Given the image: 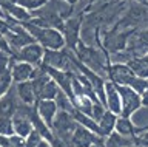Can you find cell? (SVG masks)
<instances>
[{
    "instance_id": "obj_16",
    "label": "cell",
    "mask_w": 148,
    "mask_h": 147,
    "mask_svg": "<svg viewBox=\"0 0 148 147\" xmlns=\"http://www.w3.org/2000/svg\"><path fill=\"white\" fill-rule=\"evenodd\" d=\"M116 121H117V115H114L113 112L110 110H105L102 118L97 121V126H99V130H100V135L106 138L110 133L114 132V126H116Z\"/></svg>"
},
{
    "instance_id": "obj_11",
    "label": "cell",
    "mask_w": 148,
    "mask_h": 147,
    "mask_svg": "<svg viewBox=\"0 0 148 147\" xmlns=\"http://www.w3.org/2000/svg\"><path fill=\"white\" fill-rule=\"evenodd\" d=\"M105 108L113 112L114 115H120V96L116 85L111 81H105Z\"/></svg>"
},
{
    "instance_id": "obj_20",
    "label": "cell",
    "mask_w": 148,
    "mask_h": 147,
    "mask_svg": "<svg viewBox=\"0 0 148 147\" xmlns=\"http://www.w3.org/2000/svg\"><path fill=\"white\" fill-rule=\"evenodd\" d=\"M59 91H60V88L57 87V84H56V82L51 79V81H48V82H46V84L43 85V88H42V91L39 93V96H37V101H39V99L54 101Z\"/></svg>"
},
{
    "instance_id": "obj_23",
    "label": "cell",
    "mask_w": 148,
    "mask_h": 147,
    "mask_svg": "<svg viewBox=\"0 0 148 147\" xmlns=\"http://www.w3.org/2000/svg\"><path fill=\"white\" fill-rule=\"evenodd\" d=\"M11 84H12L11 73L6 71V73H3V75H0V98H2V96L12 87Z\"/></svg>"
},
{
    "instance_id": "obj_36",
    "label": "cell",
    "mask_w": 148,
    "mask_h": 147,
    "mask_svg": "<svg viewBox=\"0 0 148 147\" xmlns=\"http://www.w3.org/2000/svg\"><path fill=\"white\" fill-rule=\"evenodd\" d=\"M90 2H91V3H92V2H94V0H90Z\"/></svg>"
},
{
    "instance_id": "obj_24",
    "label": "cell",
    "mask_w": 148,
    "mask_h": 147,
    "mask_svg": "<svg viewBox=\"0 0 148 147\" xmlns=\"http://www.w3.org/2000/svg\"><path fill=\"white\" fill-rule=\"evenodd\" d=\"M130 88H133L134 91H136V93H139L140 95L142 91H145L147 88H148V81L147 79H142V77H134V79L131 81V84L128 85Z\"/></svg>"
},
{
    "instance_id": "obj_34",
    "label": "cell",
    "mask_w": 148,
    "mask_h": 147,
    "mask_svg": "<svg viewBox=\"0 0 148 147\" xmlns=\"http://www.w3.org/2000/svg\"><path fill=\"white\" fill-rule=\"evenodd\" d=\"M142 59H143V62H145L147 65H148V56H142Z\"/></svg>"
},
{
    "instance_id": "obj_4",
    "label": "cell",
    "mask_w": 148,
    "mask_h": 147,
    "mask_svg": "<svg viewBox=\"0 0 148 147\" xmlns=\"http://www.w3.org/2000/svg\"><path fill=\"white\" fill-rule=\"evenodd\" d=\"M116 85V84H114ZM120 96V115L123 118H131L134 113L140 108V96L128 85H116Z\"/></svg>"
},
{
    "instance_id": "obj_13",
    "label": "cell",
    "mask_w": 148,
    "mask_h": 147,
    "mask_svg": "<svg viewBox=\"0 0 148 147\" xmlns=\"http://www.w3.org/2000/svg\"><path fill=\"white\" fill-rule=\"evenodd\" d=\"M32 70H34V67L29 65V63H26V62H14L11 65V68H9L12 82L18 84V82L29 81Z\"/></svg>"
},
{
    "instance_id": "obj_19",
    "label": "cell",
    "mask_w": 148,
    "mask_h": 147,
    "mask_svg": "<svg viewBox=\"0 0 148 147\" xmlns=\"http://www.w3.org/2000/svg\"><path fill=\"white\" fill-rule=\"evenodd\" d=\"M134 144V138H127V136H122L119 133H110L108 136L103 139V146L105 147H128Z\"/></svg>"
},
{
    "instance_id": "obj_10",
    "label": "cell",
    "mask_w": 148,
    "mask_h": 147,
    "mask_svg": "<svg viewBox=\"0 0 148 147\" xmlns=\"http://www.w3.org/2000/svg\"><path fill=\"white\" fill-rule=\"evenodd\" d=\"M18 102H17V95L16 88H9L2 98H0V118H12L14 113L17 112Z\"/></svg>"
},
{
    "instance_id": "obj_33",
    "label": "cell",
    "mask_w": 148,
    "mask_h": 147,
    "mask_svg": "<svg viewBox=\"0 0 148 147\" xmlns=\"http://www.w3.org/2000/svg\"><path fill=\"white\" fill-rule=\"evenodd\" d=\"M139 3H140V5H145V3H148V0H137Z\"/></svg>"
},
{
    "instance_id": "obj_6",
    "label": "cell",
    "mask_w": 148,
    "mask_h": 147,
    "mask_svg": "<svg viewBox=\"0 0 148 147\" xmlns=\"http://www.w3.org/2000/svg\"><path fill=\"white\" fill-rule=\"evenodd\" d=\"M108 76L110 81L116 85H130L131 81L136 77L127 63H120V62H110Z\"/></svg>"
},
{
    "instance_id": "obj_14",
    "label": "cell",
    "mask_w": 148,
    "mask_h": 147,
    "mask_svg": "<svg viewBox=\"0 0 148 147\" xmlns=\"http://www.w3.org/2000/svg\"><path fill=\"white\" fill-rule=\"evenodd\" d=\"M16 95H17V98L20 99V102L25 104V105H34L36 101H37L29 81L18 82V84L16 85Z\"/></svg>"
},
{
    "instance_id": "obj_30",
    "label": "cell",
    "mask_w": 148,
    "mask_h": 147,
    "mask_svg": "<svg viewBox=\"0 0 148 147\" xmlns=\"http://www.w3.org/2000/svg\"><path fill=\"white\" fill-rule=\"evenodd\" d=\"M9 3H16V0H0V8L5 5H9Z\"/></svg>"
},
{
    "instance_id": "obj_32",
    "label": "cell",
    "mask_w": 148,
    "mask_h": 147,
    "mask_svg": "<svg viewBox=\"0 0 148 147\" xmlns=\"http://www.w3.org/2000/svg\"><path fill=\"white\" fill-rule=\"evenodd\" d=\"M65 2H68L69 5H74V3H77V2H80V0H65Z\"/></svg>"
},
{
    "instance_id": "obj_22",
    "label": "cell",
    "mask_w": 148,
    "mask_h": 147,
    "mask_svg": "<svg viewBox=\"0 0 148 147\" xmlns=\"http://www.w3.org/2000/svg\"><path fill=\"white\" fill-rule=\"evenodd\" d=\"M0 135H2V136H11V135H14L12 119L11 118H0Z\"/></svg>"
},
{
    "instance_id": "obj_2",
    "label": "cell",
    "mask_w": 148,
    "mask_h": 147,
    "mask_svg": "<svg viewBox=\"0 0 148 147\" xmlns=\"http://www.w3.org/2000/svg\"><path fill=\"white\" fill-rule=\"evenodd\" d=\"M74 56L80 61L85 67H88L90 70H92L94 73L100 76V73H108V65L110 61H106L108 57H103L99 53V50L92 48V47H86L83 42L79 40L77 45L74 47Z\"/></svg>"
},
{
    "instance_id": "obj_15",
    "label": "cell",
    "mask_w": 148,
    "mask_h": 147,
    "mask_svg": "<svg viewBox=\"0 0 148 147\" xmlns=\"http://www.w3.org/2000/svg\"><path fill=\"white\" fill-rule=\"evenodd\" d=\"M114 132L122 135V136H127V138H136V135H139V128L134 127L131 119L123 118V116H117V121H116V126H114Z\"/></svg>"
},
{
    "instance_id": "obj_1",
    "label": "cell",
    "mask_w": 148,
    "mask_h": 147,
    "mask_svg": "<svg viewBox=\"0 0 148 147\" xmlns=\"http://www.w3.org/2000/svg\"><path fill=\"white\" fill-rule=\"evenodd\" d=\"M22 26L29 33L34 40L45 50H63L65 48V39L60 31L53 28H40L29 23V22H23Z\"/></svg>"
},
{
    "instance_id": "obj_29",
    "label": "cell",
    "mask_w": 148,
    "mask_h": 147,
    "mask_svg": "<svg viewBox=\"0 0 148 147\" xmlns=\"http://www.w3.org/2000/svg\"><path fill=\"white\" fill-rule=\"evenodd\" d=\"M37 147H51V142L49 141H46V139H42L40 142H39V146Z\"/></svg>"
},
{
    "instance_id": "obj_17",
    "label": "cell",
    "mask_w": 148,
    "mask_h": 147,
    "mask_svg": "<svg viewBox=\"0 0 148 147\" xmlns=\"http://www.w3.org/2000/svg\"><path fill=\"white\" fill-rule=\"evenodd\" d=\"M2 10H5V12H6V14L11 17L12 20L18 22V23H23V22L31 20L29 11H26L25 8L18 6L17 3H9V5H5V6H2Z\"/></svg>"
},
{
    "instance_id": "obj_27",
    "label": "cell",
    "mask_w": 148,
    "mask_h": 147,
    "mask_svg": "<svg viewBox=\"0 0 148 147\" xmlns=\"http://www.w3.org/2000/svg\"><path fill=\"white\" fill-rule=\"evenodd\" d=\"M105 110H106V108H105L100 102H92V108H91V115H90V116L94 119V121H99Z\"/></svg>"
},
{
    "instance_id": "obj_35",
    "label": "cell",
    "mask_w": 148,
    "mask_h": 147,
    "mask_svg": "<svg viewBox=\"0 0 148 147\" xmlns=\"http://www.w3.org/2000/svg\"><path fill=\"white\" fill-rule=\"evenodd\" d=\"M128 147H139V146H136V144H131V146H128Z\"/></svg>"
},
{
    "instance_id": "obj_9",
    "label": "cell",
    "mask_w": 148,
    "mask_h": 147,
    "mask_svg": "<svg viewBox=\"0 0 148 147\" xmlns=\"http://www.w3.org/2000/svg\"><path fill=\"white\" fill-rule=\"evenodd\" d=\"M34 108H36L37 115H39V116L42 118V121H43L46 126L51 128V126H53V121H54V118H56V115H57V112H59V108H57V105H56L54 101L39 99V101H36Z\"/></svg>"
},
{
    "instance_id": "obj_18",
    "label": "cell",
    "mask_w": 148,
    "mask_h": 147,
    "mask_svg": "<svg viewBox=\"0 0 148 147\" xmlns=\"http://www.w3.org/2000/svg\"><path fill=\"white\" fill-rule=\"evenodd\" d=\"M125 63H127V65L130 67V70L134 73V76L142 77V79H148V65L143 62L142 57L131 56Z\"/></svg>"
},
{
    "instance_id": "obj_21",
    "label": "cell",
    "mask_w": 148,
    "mask_h": 147,
    "mask_svg": "<svg viewBox=\"0 0 148 147\" xmlns=\"http://www.w3.org/2000/svg\"><path fill=\"white\" fill-rule=\"evenodd\" d=\"M48 0H16V3L18 6L25 8L26 11H29V14L32 11H37L39 8H42Z\"/></svg>"
},
{
    "instance_id": "obj_7",
    "label": "cell",
    "mask_w": 148,
    "mask_h": 147,
    "mask_svg": "<svg viewBox=\"0 0 148 147\" xmlns=\"http://www.w3.org/2000/svg\"><path fill=\"white\" fill-rule=\"evenodd\" d=\"M103 139L105 138L96 135L94 132L88 130V128H85L83 126H80V124H77L69 142H71L74 147H91L92 144H96V142H103Z\"/></svg>"
},
{
    "instance_id": "obj_8",
    "label": "cell",
    "mask_w": 148,
    "mask_h": 147,
    "mask_svg": "<svg viewBox=\"0 0 148 147\" xmlns=\"http://www.w3.org/2000/svg\"><path fill=\"white\" fill-rule=\"evenodd\" d=\"M43 50L45 48H42L37 42H34V43H29L26 47H23L14 57H16V61L26 62L32 67H40L42 57H43Z\"/></svg>"
},
{
    "instance_id": "obj_26",
    "label": "cell",
    "mask_w": 148,
    "mask_h": 147,
    "mask_svg": "<svg viewBox=\"0 0 148 147\" xmlns=\"http://www.w3.org/2000/svg\"><path fill=\"white\" fill-rule=\"evenodd\" d=\"M137 47L142 48L143 56L148 53V30H145V31H142V33L137 34Z\"/></svg>"
},
{
    "instance_id": "obj_12",
    "label": "cell",
    "mask_w": 148,
    "mask_h": 147,
    "mask_svg": "<svg viewBox=\"0 0 148 147\" xmlns=\"http://www.w3.org/2000/svg\"><path fill=\"white\" fill-rule=\"evenodd\" d=\"M130 33H111L106 36V40H105V47L110 50L111 53H120L127 48V42L130 39Z\"/></svg>"
},
{
    "instance_id": "obj_5",
    "label": "cell",
    "mask_w": 148,
    "mask_h": 147,
    "mask_svg": "<svg viewBox=\"0 0 148 147\" xmlns=\"http://www.w3.org/2000/svg\"><path fill=\"white\" fill-rule=\"evenodd\" d=\"M80 28H82V17L74 16L68 17L66 20H63L62 26V36L65 39V47L68 50H74V47L79 42V36H80Z\"/></svg>"
},
{
    "instance_id": "obj_37",
    "label": "cell",
    "mask_w": 148,
    "mask_h": 147,
    "mask_svg": "<svg viewBox=\"0 0 148 147\" xmlns=\"http://www.w3.org/2000/svg\"><path fill=\"white\" fill-rule=\"evenodd\" d=\"M0 147H2V146H0Z\"/></svg>"
},
{
    "instance_id": "obj_31",
    "label": "cell",
    "mask_w": 148,
    "mask_h": 147,
    "mask_svg": "<svg viewBox=\"0 0 148 147\" xmlns=\"http://www.w3.org/2000/svg\"><path fill=\"white\" fill-rule=\"evenodd\" d=\"M91 147H105V146H103V142H96V144H92Z\"/></svg>"
},
{
    "instance_id": "obj_25",
    "label": "cell",
    "mask_w": 148,
    "mask_h": 147,
    "mask_svg": "<svg viewBox=\"0 0 148 147\" xmlns=\"http://www.w3.org/2000/svg\"><path fill=\"white\" fill-rule=\"evenodd\" d=\"M42 139H43V138H42L39 133H37L34 128H32L31 133L25 138V147H37V146H39V142H40Z\"/></svg>"
},
{
    "instance_id": "obj_28",
    "label": "cell",
    "mask_w": 148,
    "mask_h": 147,
    "mask_svg": "<svg viewBox=\"0 0 148 147\" xmlns=\"http://www.w3.org/2000/svg\"><path fill=\"white\" fill-rule=\"evenodd\" d=\"M139 96H140V107H145L147 108L148 107V88L145 91H142Z\"/></svg>"
},
{
    "instance_id": "obj_3",
    "label": "cell",
    "mask_w": 148,
    "mask_h": 147,
    "mask_svg": "<svg viewBox=\"0 0 148 147\" xmlns=\"http://www.w3.org/2000/svg\"><path fill=\"white\" fill-rule=\"evenodd\" d=\"M76 126H77V122L74 121L73 113L59 110L56 118H54V121H53V126H51V132L62 142H69L74 130H76Z\"/></svg>"
}]
</instances>
